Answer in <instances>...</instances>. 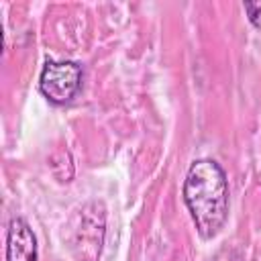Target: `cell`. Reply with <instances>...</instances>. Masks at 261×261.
<instances>
[{"label": "cell", "mask_w": 261, "mask_h": 261, "mask_svg": "<svg viewBox=\"0 0 261 261\" xmlns=\"http://www.w3.org/2000/svg\"><path fill=\"white\" fill-rule=\"evenodd\" d=\"M37 239L33 228L24 218H12L6 234V261H37Z\"/></svg>", "instance_id": "4"}, {"label": "cell", "mask_w": 261, "mask_h": 261, "mask_svg": "<svg viewBox=\"0 0 261 261\" xmlns=\"http://www.w3.org/2000/svg\"><path fill=\"white\" fill-rule=\"evenodd\" d=\"M84 69L77 61L71 59H49L39 75V90L51 104H67L82 90Z\"/></svg>", "instance_id": "2"}, {"label": "cell", "mask_w": 261, "mask_h": 261, "mask_svg": "<svg viewBox=\"0 0 261 261\" xmlns=\"http://www.w3.org/2000/svg\"><path fill=\"white\" fill-rule=\"evenodd\" d=\"M104 239V208L100 202H90L82 208V224L75 232L73 249L77 261H98Z\"/></svg>", "instance_id": "3"}, {"label": "cell", "mask_w": 261, "mask_h": 261, "mask_svg": "<svg viewBox=\"0 0 261 261\" xmlns=\"http://www.w3.org/2000/svg\"><path fill=\"white\" fill-rule=\"evenodd\" d=\"M243 8H245L251 24L261 31V2H249L247 0V2H243Z\"/></svg>", "instance_id": "5"}, {"label": "cell", "mask_w": 261, "mask_h": 261, "mask_svg": "<svg viewBox=\"0 0 261 261\" xmlns=\"http://www.w3.org/2000/svg\"><path fill=\"white\" fill-rule=\"evenodd\" d=\"M184 202L202 239H214L228 216V179L214 159H196L184 179Z\"/></svg>", "instance_id": "1"}]
</instances>
